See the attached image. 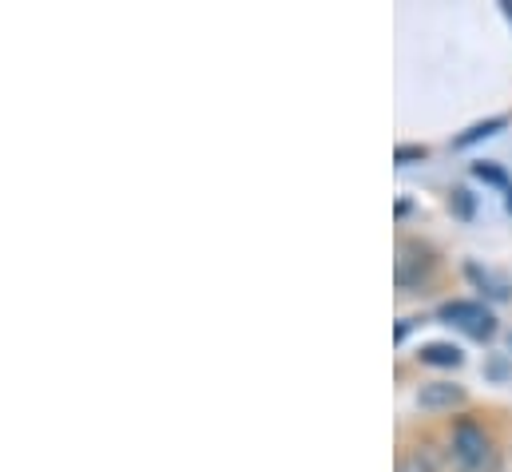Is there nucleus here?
<instances>
[{
  "instance_id": "obj_1",
  "label": "nucleus",
  "mask_w": 512,
  "mask_h": 472,
  "mask_svg": "<svg viewBox=\"0 0 512 472\" xmlns=\"http://www.w3.org/2000/svg\"><path fill=\"white\" fill-rule=\"evenodd\" d=\"M453 461L465 472H501V457H497L493 437L473 417H461L453 425Z\"/></svg>"
},
{
  "instance_id": "obj_2",
  "label": "nucleus",
  "mask_w": 512,
  "mask_h": 472,
  "mask_svg": "<svg viewBox=\"0 0 512 472\" xmlns=\"http://www.w3.org/2000/svg\"><path fill=\"white\" fill-rule=\"evenodd\" d=\"M437 318H441L445 326H457V330H465V334H469V338H477V342H489V338L497 334V318H493V310H489L485 302L453 298V302H441Z\"/></svg>"
},
{
  "instance_id": "obj_3",
  "label": "nucleus",
  "mask_w": 512,
  "mask_h": 472,
  "mask_svg": "<svg viewBox=\"0 0 512 472\" xmlns=\"http://www.w3.org/2000/svg\"><path fill=\"white\" fill-rule=\"evenodd\" d=\"M433 266H437V258H433L429 246H421V242H413V238H401V242H397V262H393V282H397V290H417V286H425V282L433 278Z\"/></svg>"
},
{
  "instance_id": "obj_4",
  "label": "nucleus",
  "mask_w": 512,
  "mask_h": 472,
  "mask_svg": "<svg viewBox=\"0 0 512 472\" xmlns=\"http://www.w3.org/2000/svg\"><path fill=\"white\" fill-rule=\"evenodd\" d=\"M465 278L493 302H509L512 298V282L505 274H497L493 266H481V262H465Z\"/></svg>"
},
{
  "instance_id": "obj_5",
  "label": "nucleus",
  "mask_w": 512,
  "mask_h": 472,
  "mask_svg": "<svg viewBox=\"0 0 512 472\" xmlns=\"http://www.w3.org/2000/svg\"><path fill=\"white\" fill-rule=\"evenodd\" d=\"M417 405L421 409H453V405H465V389L453 385V381H425L417 389Z\"/></svg>"
},
{
  "instance_id": "obj_6",
  "label": "nucleus",
  "mask_w": 512,
  "mask_h": 472,
  "mask_svg": "<svg viewBox=\"0 0 512 472\" xmlns=\"http://www.w3.org/2000/svg\"><path fill=\"white\" fill-rule=\"evenodd\" d=\"M421 365H433V369H457L465 354L453 346V342H429V346H421Z\"/></svg>"
},
{
  "instance_id": "obj_7",
  "label": "nucleus",
  "mask_w": 512,
  "mask_h": 472,
  "mask_svg": "<svg viewBox=\"0 0 512 472\" xmlns=\"http://www.w3.org/2000/svg\"><path fill=\"white\" fill-rule=\"evenodd\" d=\"M505 127H509V116L481 119V123H473L469 131H461V135L453 139V147H473V143H481V139H489V135H501Z\"/></svg>"
},
{
  "instance_id": "obj_8",
  "label": "nucleus",
  "mask_w": 512,
  "mask_h": 472,
  "mask_svg": "<svg viewBox=\"0 0 512 472\" xmlns=\"http://www.w3.org/2000/svg\"><path fill=\"white\" fill-rule=\"evenodd\" d=\"M473 175L481 179V183H493V187H501L505 195L512 191V179L497 167V163H473Z\"/></svg>"
},
{
  "instance_id": "obj_9",
  "label": "nucleus",
  "mask_w": 512,
  "mask_h": 472,
  "mask_svg": "<svg viewBox=\"0 0 512 472\" xmlns=\"http://www.w3.org/2000/svg\"><path fill=\"white\" fill-rule=\"evenodd\" d=\"M425 155H429L425 143H401V147L393 151V163H397V167H413V163H421Z\"/></svg>"
},
{
  "instance_id": "obj_10",
  "label": "nucleus",
  "mask_w": 512,
  "mask_h": 472,
  "mask_svg": "<svg viewBox=\"0 0 512 472\" xmlns=\"http://www.w3.org/2000/svg\"><path fill=\"white\" fill-rule=\"evenodd\" d=\"M397 472H437V465H433V457L421 449V453H409V457L397 465Z\"/></svg>"
},
{
  "instance_id": "obj_11",
  "label": "nucleus",
  "mask_w": 512,
  "mask_h": 472,
  "mask_svg": "<svg viewBox=\"0 0 512 472\" xmlns=\"http://www.w3.org/2000/svg\"><path fill=\"white\" fill-rule=\"evenodd\" d=\"M449 211H457L461 219H473V195L457 187V191H453V199H449Z\"/></svg>"
},
{
  "instance_id": "obj_12",
  "label": "nucleus",
  "mask_w": 512,
  "mask_h": 472,
  "mask_svg": "<svg viewBox=\"0 0 512 472\" xmlns=\"http://www.w3.org/2000/svg\"><path fill=\"white\" fill-rule=\"evenodd\" d=\"M501 12L509 16V24H512V0H501Z\"/></svg>"
},
{
  "instance_id": "obj_13",
  "label": "nucleus",
  "mask_w": 512,
  "mask_h": 472,
  "mask_svg": "<svg viewBox=\"0 0 512 472\" xmlns=\"http://www.w3.org/2000/svg\"><path fill=\"white\" fill-rule=\"evenodd\" d=\"M505 203H509V215H512V191H509V199H505Z\"/></svg>"
}]
</instances>
